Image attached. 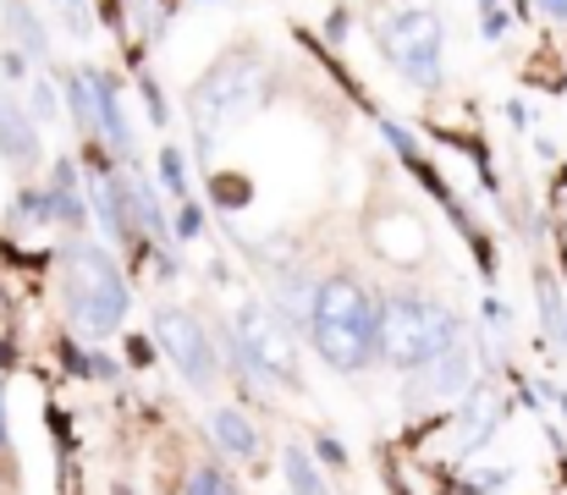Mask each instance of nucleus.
<instances>
[{
  "instance_id": "423d86ee",
  "label": "nucleus",
  "mask_w": 567,
  "mask_h": 495,
  "mask_svg": "<svg viewBox=\"0 0 567 495\" xmlns=\"http://www.w3.org/2000/svg\"><path fill=\"white\" fill-rule=\"evenodd\" d=\"M226 341H231L237 363L254 369L259 380L287 385V391L303 385V374H298V352H292V336H287V326H281V314H270L265 303H243V309H237V326H231Z\"/></svg>"
},
{
  "instance_id": "4468645a",
  "label": "nucleus",
  "mask_w": 567,
  "mask_h": 495,
  "mask_svg": "<svg viewBox=\"0 0 567 495\" xmlns=\"http://www.w3.org/2000/svg\"><path fill=\"white\" fill-rule=\"evenodd\" d=\"M66 105H72V122L83 133H100V94H94V72H66Z\"/></svg>"
},
{
  "instance_id": "dca6fc26",
  "label": "nucleus",
  "mask_w": 567,
  "mask_h": 495,
  "mask_svg": "<svg viewBox=\"0 0 567 495\" xmlns=\"http://www.w3.org/2000/svg\"><path fill=\"white\" fill-rule=\"evenodd\" d=\"M281 474H287V491L292 495H331L326 491V479H320V468H315V457L298 452V446L281 457Z\"/></svg>"
},
{
  "instance_id": "c85d7f7f",
  "label": "nucleus",
  "mask_w": 567,
  "mask_h": 495,
  "mask_svg": "<svg viewBox=\"0 0 567 495\" xmlns=\"http://www.w3.org/2000/svg\"><path fill=\"white\" fill-rule=\"evenodd\" d=\"M83 374H94V380H116V374H122V363H116V358H105V352H94V358H83Z\"/></svg>"
},
{
  "instance_id": "f257e3e1",
  "label": "nucleus",
  "mask_w": 567,
  "mask_h": 495,
  "mask_svg": "<svg viewBox=\"0 0 567 495\" xmlns=\"http://www.w3.org/2000/svg\"><path fill=\"white\" fill-rule=\"evenodd\" d=\"M309 336L337 374H359L380 358V303L353 276H326L309 298Z\"/></svg>"
},
{
  "instance_id": "9b49d317",
  "label": "nucleus",
  "mask_w": 567,
  "mask_h": 495,
  "mask_svg": "<svg viewBox=\"0 0 567 495\" xmlns=\"http://www.w3.org/2000/svg\"><path fill=\"white\" fill-rule=\"evenodd\" d=\"M209 441L226 452V457H259V430L248 424V413L243 408H215L209 413Z\"/></svg>"
},
{
  "instance_id": "0eeeda50",
  "label": "nucleus",
  "mask_w": 567,
  "mask_h": 495,
  "mask_svg": "<svg viewBox=\"0 0 567 495\" xmlns=\"http://www.w3.org/2000/svg\"><path fill=\"white\" fill-rule=\"evenodd\" d=\"M155 341H161V352L172 358V369L188 380L193 391H204L209 380H215V347H209V336L204 326L183 314V309H161L155 314Z\"/></svg>"
},
{
  "instance_id": "f03ea898",
  "label": "nucleus",
  "mask_w": 567,
  "mask_h": 495,
  "mask_svg": "<svg viewBox=\"0 0 567 495\" xmlns=\"http://www.w3.org/2000/svg\"><path fill=\"white\" fill-rule=\"evenodd\" d=\"M61 303L78 336H111L127 320V276L100 243H66L61 248Z\"/></svg>"
},
{
  "instance_id": "412c9836",
  "label": "nucleus",
  "mask_w": 567,
  "mask_h": 495,
  "mask_svg": "<svg viewBox=\"0 0 567 495\" xmlns=\"http://www.w3.org/2000/svg\"><path fill=\"white\" fill-rule=\"evenodd\" d=\"M535 292H540V309H546V330H551V336H567V314H563V298H557V281L540 276Z\"/></svg>"
},
{
  "instance_id": "6e6552de",
  "label": "nucleus",
  "mask_w": 567,
  "mask_h": 495,
  "mask_svg": "<svg viewBox=\"0 0 567 495\" xmlns=\"http://www.w3.org/2000/svg\"><path fill=\"white\" fill-rule=\"evenodd\" d=\"M370 248H375L385 265H424L430 259V231H424L419 215L391 209V215H380L375 226H370Z\"/></svg>"
},
{
  "instance_id": "a878e982",
  "label": "nucleus",
  "mask_w": 567,
  "mask_h": 495,
  "mask_svg": "<svg viewBox=\"0 0 567 495\" xmlns=\"http://www.w3.org/2000/svg\"><path fill=\"white\" fill-rule=\"evenodd\" d=\"M315 457H320L326 468H348V446H342L337 435H320V441H315Z\"/></svg>"
},
{
  "instance_id": "cd10ccee",
  "label": "nucleus",
  "mask_w": 567,
  "mask_h": 495,
  "mask_svg": "<svg viewBox=\"0 0 567 495\" xmlns=\"http://www.w3.org/2000/svg\"><path fill=\"white\" fill-rule=\"evenodd\" d=\"M138 94H144V105H150V122H166L172 111H166V100H161V89H155V78H144L138 72Z\"/></svg>"
},
{
  "instance_id": "9d476101",
  "label": "nucleus",
  "mask_w": 567,
  "mask_h": 495,
  "mask_svg": "<svg viewBox=\"0 0 567 495\" xmlns=\"http://www.w3.org/2000/svg\"><path fill=\"white\" fill-rule=\"evenodd\" d=\"M474 385V358H468V347L457 341L452 352H441L435 363H424L419 369V391L424 396H435V402H452V396H463Z\"/></svg>"
},
{
  "instance_id": "6ab92c4d",
  "label": "nucleus",
  "mask_w": 567,
  "mask_h": 495,
  "mask_svg": "<svg viewBox=\"0 0 567 495\" xmlns=\"http://www.w3.org/2000/svg\"><path fill=\"white\" fill-rule=\"evenodd\" d=\"M491 408H502L491 391H480L474 396V408H468V424H463V446H480V435L491 430Z\"/></svg>"
},
{
  "instance_id": "393cba45",
  "label": "nucleus",
  "mask_w": 567,
  "mask_h": 495,
  "mask_svg": "<svg viewBox=\"0 0 567 495\" xmlns=\"http://www.w3.org/2000/svg\"><path fill=\"white\" fill-rule=\"evenodd\" d=\"M480 11H485V17H480V33H485V39H502V33H507V11H502V0H480Z\"/></svg>"
},
{
  "instance_id": "5701e85b",
  "label": "nucleus",
  "mask_w": 567,
  "mask_h": 495,
  "mask_svg": "<svg viewBox=\"0 0 567 495\" xmlns=\"http://www.w3.org/2000/svg\"><path fill=\"white\" fill-rule=\"evenodd\" d=\"M11 220H50V209H44V193H17L11 198Z\"/></svg>"
},
{
  "instance_id": "aec40b11",
  "label": "nucleus",
  "mask_w": 567,
  "mask_h": 495,
  "mask_svg": "<svg viewBox=\"0 0 567 495\" xmlns=\"http://www.w3.org/2000/svg\"><path fill=\"white\" fill-rule=\"evenodd\" d=\"M161 176H166V187H172V193L188 204L193 187H188V165H183V149H172V144L161 149Z\"/></svg>"
},
{
  "instance_id": "7c9ffc66",
  "label": "nucleus",
  "mask_w": 567,
  "mask_h": 495,
  "mask_svg": "<svg viewBox=\"0 0 567 495\" xmlns=\"http://www.w3.org/2000/svg\"><path fill=\"white\" fill-rule=\"evenodd\" d=\"M326 33H331V39H348V11H331V22H326Z\"/></svg>"
},
{
  "instance_id": "bb28decb",
  "label": "nucleus",
  "mask_w": 567,
  "mask_h": 495,
  "mask_svg": "<svg viewBox=\"0 0 567 495\" xmlns=\"http://www.w3.org/2000/svg\"><path fill=\"white\" fill-rule=\"evenodd\" d=\"M0 78H6V83H22V78H28V50L11 44V50L0 55Z\"/></svg>"
},
{
  "instance_id": "f3484780",
  "label": "nucleus",
  "mask_w": 567,
  "mask_h": 495,
  "mask_svg": "<svg viewBox=\"0 0 567 495\" xmlns=\"http://www.w3.org/2000/svg\"><path fill=\"white\" fill-rule=\"evenodd\" d=\"M28 111H33V122H39V127L61 122V94H55V83H50V78H39V83H33V94H28Z\"/></svg>"
},
{
  "instance_id": "c756f323",
  "label": "nucleus",
  "mask_w": 567,
  "mask_h": 495,
  "mask_svg": "<svg viewBox=\"0 0 567 495\" xmlns=\"http://www.w3.org/2000/svg\"><path fill=\"white\" fill-rule=\"evenodd\" d=\"M150 358H155V347H150L144 336H133V341H127V363H138V369H150Z\"/></svg>"
},
{
  "instance_id": "f8f14e48",
  "label": "nucleus",
  "mask_w": 567,
  "mask_h": 495,
  "mask_svg": "<svg viewBox=\"0 0 567 495\" xmlns=\"http://www.w3.org/2000/svg\"><path fill=\"white\" fill-rule=\"evenodd\" d=\"M94 94H100V138H105L116 155H133V127H127L116 78H111V72H94Z\"/></svg>"
},
{
  "instance_id": "4be33fe9",
  "label": "nucleus",
  "mask_w": 567,
  "mask_h": 495,
  "mask_svg": "<svg viewBox=\"0 0 567 495\" xmlns=\"http://www.w3.org/2000/svg\"><path fill=\"white\" fill-rule=\"evenodd\" d=\"M183 495H237V491H231V479L220 468H198V474H188V491Z\"/></svg>"
},
{
  "instance_id": "a211bd4d",
  "label": "nucleus",
  "mask_w": 567,
  "mask_h": 495,
  "mask_svg": "<svg viewBox=\"0 0 567 495\" xmlns=\"http://www.w3.org/2000/svg\"><path fill=\"white\" fill-rule=\"evenodd\" d=\"M50 11L61 17V28H66L72 39H89V33H94V22H89V0H50Z\"/></svg>"
},
{
  "instance_id": "7ed1b4c3",
  "label": "nucleus",
  "mask_w": 567,
  "mask_h": 495,
  "mask_svg": "<svg viewBox=\"0 0 567 495\" xmlns=\"http://www.w3.org/2000/svg\"><path fill=\"white\" fill-rule=\"evenodd\" d=\"M463 341L457 314L424 292H396L380 303V358L391 369H424Z\"/></svg>"
},
{
  "instance_id": "2f4dec72",
  "label": "nucleus",
  "mask_w": 567,
  "mask_h": 495,
  "mask_svg": "<svg viewBox=\"0 0 567 495\" xmlns=\"http://www.w3.org/2000/svg\"><path fill=\"white\" fill-rule=\"evenodd\" d=\"M0 408H6V402H0ZM0 441H6V413H0Z\"/></svg>"
},
{
  "instance_id": "b1692460",
  "label": "nucleus",
  "mask_w": 567,
  "mask_h": 495,
  "mask_svg": "<svg viewBox=\"0 0 567 495\" xmlns=\"http://www.w3.org/2000/svg\"><path fill=\"white\" fill-rule=\"evenodd\" d=\"M193 237H204V209L188 198V204L177 209V243H193Z\"/></svg>"
},
{
  "instance_id": "20e7f679",
  "label": "nucleus",
  "mask_w": 567,
  "mask_h": 495,
  "mask_svg": "<svg viewBox=\"0 0 567 495\" xmlns=\"http://www.w3.org/2000/svg\"><path fill=\"white\" fill-rule=\"evenodd\" d=\"M265 94H270V78H265L259 61H248V55L215 61L188 94V122H193V133H198V144L209 149L220 133L243 127V122L265 105Z\"/></svg>"
},
{
  "instance_id": "ddd939ff",
  "label": "nucleus",
  "mask_w": 567,
  "mask_h": 495,
  "mask_svg": "<svg viewBox=\"0 0 567 495\" xmlns=\"http://www.w3.org/2000/svg\"><path fill=\"white\" fill-rule=\"evenodd\" d=\"M6 33H11L17 50H28V55H44V50H50L44 22H39V11H33L28 0H6Z\"/></svg>"
},
{
  "instance_id": "1a4fd4ad",
  "label": "nucleus",
  "mask_w": 567,
  "mask_h": 495,
  "mask_svg": "<svg viewBox=\"0 0 567 495\" xmlns=\"http://www.w3.org/2000/svg\"><path fill=\"white\" fill-rule=\"evenodd\" d=\"M0 161L11 165L17 176H28L33 165L44 161V149H39V122H33V111L28 105H17L6 89H0Z\"/></svg>"
},
{
  "instance_id": "2eb2a0df",
  "label": "nucleus",
  "mask_w": 567,
  "mask_h": 495,
  "mask_svg": "<svg viewBox=\"0 0 567 495\" xmlns=\"http://www.w3.org/2000/svg\"><path fill=\"white\" fill-rule=\"evenodd\" d=\"M44 209H50V220L66 226V231H78V226L89 220V204H83V187H78V182H50V187H44Z\"/></svg>"
},
{
  "instance_id": "39448f33",
  "label": "nucleus",
  "mask_w": 567,
  "mask_h": 495,
  "mask_svg": "<svg viewBox=\"0 0 567 495\" xmlns=\"http://www.w3.org/2000/svg\"><path fill=\"white\" fill-rule=\"evenodd\" d=\"M380 55L391 61L396 78H408L413 89H441V44L446 28L430 6H396L375 22Z\"/></svg>"
}]
</instances>
